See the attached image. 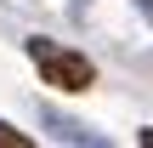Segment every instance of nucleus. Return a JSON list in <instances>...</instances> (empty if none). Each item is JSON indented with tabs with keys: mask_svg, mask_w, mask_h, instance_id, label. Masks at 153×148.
<instances>
[{
	"mask_svg": "<svg viewBox=\"0 0 153 148\" xmlns=\"http://www.w3.org/2000/svg\"><path fill=\"white\" fill-rule=\"evenodd\" d=\"M23 51H28V63L40 68V80L57 86V91H91V86H97V63H91L85 51H68V46L45 40V34H28Z\"/></svg>",
	"mask_w": 153,
	"mask_h": 148,
	"instance_id": "1",
	"label": "nucleus"
},
{
	"mask_svg": "<svg viewBox=\"0 0 153 148\" xmlns=\"http://www.w3.org/2000/svg\"><path fill=\"white\" fill-rule=\"evenodd\" d=\"M40 125H45L57 143H79V148H102V143H108V137H102V131H91L85 120H62V114H51V108L40 114Z\"/></svg>",
	"mask_w": 153,
	"mask_h": 148,
	"instance_id": "2",
	"label": "nucleus"
},
{
	"mask_svg": "<svg viewBox=\"0 0 153 148\" xmlns=\"http://www.w3.org/2000/svg\"><path fill=\"white\" fill-rule=\"evenodd\" d=\"M0 148H28V137H23L17 125H6V120H0Z\"/></svg>",
	"mask_w": 153,
	"mask_h": 148,
	"instance_id": "3",
	"label": "nucleus"
},
{
	"mask_svg": "<svg viewBox=\"0 0 153 148\" xmlns=\"http://www.w3.org/2000/svg\"><path fill=\"white\" fill-rule=\"evenodd\" d=\"M136 11H142V17H148V23H153V0H136Z\"/></svg>",
	"mask_w": 153,
	"mask_h": 148,
	"instance_id": "4",
	"label": "nucleus"
},
{
	"mask_svg": "<svg viewBox=\"0 0 153 148\" xmlns=\"http://www.w3.org/2000/svg\"><path fill=\"white\" fill-rule=\"evenodd\" d=\"M136 143H142V148H153V131H142V137H136Z\"/></svg>",
	"mask_w": 153,
	"mask_h": 148,
	"instance_id": "5",
	"label": "nucleus"
}]
</instances>
